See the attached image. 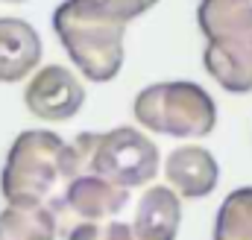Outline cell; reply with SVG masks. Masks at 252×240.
I'll list each match as a JSON object with an SVG mask.
<instances>
[{
    "instance_id": "obj_1",
    "label": "cell",
    "mask_w": 252,
    "mask_h": 240,
    "mask_svg": "<svg viewBox=\"0 0 252 240\" xmlns=\"http://www.w3.org/2000/svg\"><path fill=\"white\" fill-rule=\"evenodd\" d=\"M76 176H82V161L73 144L50 129H27L6 152L0 193L6 205L59 211Z\"/></svg>"
},
{
    "instance_id": "obj_2",
    "label": "cell",
    "mask_w": 252,
    "mask_h": 240,
    "mask_svg": "<svg viewBox=\"0 0 252 240\" xmlns=\"http://www.w3.org/2000/svg\"><path fill=\"white\" fill-rule=\"evenodd\" d=\"M53 32L73 67L91 82H112L124 67L126 24L94 0H64L53 12Z\"/></svg>"
},
{
    "instance_id": "obj_3",
    "label": "cell",
    "mask_w": 252,
    "mask_h": 240,
    "mask_svg": "<svg viewBox=\"0 0 252 240\" xmlns=\"http://www.w3.org/2000/svg\"><path fill=\"white\" fill-rule=\"evenodd\" d=\"M199 32L205 35L202 64L229 94L252 91V0H199Z\"/></svg>"
},
{
    "instance_id": "obj_4",
    "label": "cell",
    "mask_w": 252,
    "mask_h": 240,
    "mask_svg": "<svg viewBox=\"0 0 252 240\" xmlns=\"http://www.w3.org/2000/svg\"><path fill=\"white\" fill-rule=\"evenodd\" d=\"M73 147L82 161V173L124 184V187H147L158 176L161 158L158 147L138 126H115L106 132H79Z\"/></svg>"
},
{
    "instance_id": "obj_5",
    "label": "cell",
    "mask_w": 252,
    "mask_h": 240,
    "mask_svg": "<svg viewBox=\"0 0 252 240\" xmlns=\"http://www.w3.org/2000/svg\"><path fill=\"white\" fill-rule=\"evenodd\" d=\"M132 115L141 129L167 138H205L217 126V103L211 94L185 79L153 82L135 94Z\"/></svg>"
},
{
    "instance_id": "obj_6",
    "label": "cell",
    "mask_w": 252,
    "mask_h": 240,
    "mask_svg": "<svg viewBox=\"0 0 252 240\" xmlns=\"http://www.w3.org/2000/svg\"><path fill=\"white\" fill-rule=\"evenodd\" d=\"M24 106L32 118L62 123L79 115V109L85 106V85L70 67L44 64L27 79Z\"/></svg>"
},
{
    "instance_id": "obj_7",
    "label": "cell",
    "mask_w": 252,
    "mask_h": 240,
    "mask_svg": "<svg viewBox=\"0 0 252 240\" xmlns=\"http://www.w3.org/2000/svg\"><path fill=\"white\" fill-rule=\"evenodd\" d=\"M164 179L182 199H202L217 190L220 164L214 152H208L205 147L185 144L164 158Z\"/></svg>"
},
{
    "instance_id": "obj_8",
    "label": "cell",
    "mask_w": 252,
    "mask_h": 240,
    "mask_svg": "<svg viewBox=\"0 0 252 240\" xmlns=\"http://www.w3.org/2000/svg\"><path fill=\"white\" fill-rule=\"evenodd\" d=\"M41 35L21 18H0V82L30 79L41 67Z\"/></svg>"
},
{
    "instance_id": "obj_9",
    "label": "cell",
    "mask_w": 252,
    "mask_h": 240,
    "mask_svg": "<svg viewBox=\"0 0 252 240\" xmlns=\"http://www.w3.org/2000/svg\"><path fill=\"white\" fill-rule=\"evenodd\" d=\"M182 226V196L170 184H150L135 208V240H176Z\"/></svg>"
},
{
    "instance_id": "obj_10",
    "label": "cell",
    "mask_w": 252,
    "mask_h": 240,
    "mask_svg": "<svg viewBox=\"0 0 252 240\" xmlns=\"http://www.w3.org/2000/svg\"><path fill=\"white\" fill-rule=\"evenodd\" d=\"M126 205H129V187L115 184L103 176H91V173L76 176L64 196V208L88 223L115 220Z\"/></svg>"
},
{
    "instance_id": "obj_11",
    "label": "cell",
    "mask_w": 252,
    "mask_h": 240,
    "mask_svg": "<svg viewBox=\"0 0 252 240\" xmlns=\"http://www.w3.org/2000/svg\"><path fill=\"white\" fill-rule=\"evenodd\" d=\"M0 240H56V214L50 208L6 205L0 211Z\"/></svg>"
},
{
    "instance_id": "obj_12",
    "label": "cell",
    "mask_w": 252,
    "mask_h": 240,
    "mask_svg": "<svg viewBox=\"0 0 252 240\" xmlns=\"http://www.w3.org/2000/svg\"><path fill=\"white\" fill-rule=\"evenodd\" d=\"M214 240H252V184L232 190L214 217Z\"/></svg>"
},
{
    "instance_id": "obj_13",
    "label": "cell",
    "mask_w": 252,
    "mask_h": 240,
    "mask_svg": "<svg viewBox=\"0 0 252 240\" xmlns=\"http://www.w3.org/2000/svg\"><path fill=\"white\" fill-rule=\"evenodd\" d=\"M64 240H135V232H132V223H121L118 217L100 220V223L82 220L67 229Z\"/></svg>"
},
{
    "instance_id": "obj_14",
    "label": "cell",
    "mask_w": 252,
    "mask_h": 240,
    "mask_svg": "<svg viewBox=\"0 0 252 240\" xmlns=\"http://www.w3.org/2000/svg\"><path fill=\"white\" fill-rule=\"evenodd\" d=\"M97 6H103L109 15H115L118 21H135V18H141V15H147L158 0H94Z\"/></svg>"
},
{
    "instance_id": "obj_15",
    "label": "cell",
    "mask_w": 252,
    "mask_h": 240,
    "mask_svg": "<svg viewBox=\"0 0 252 240\" xmlns=\"http://www.w3.org/2000/svg\"><path fill=\"white\" fill-rule=\"evenodd\" d=\"M3 3H24V0H3Z\"/></svg>"
}]
</instances>
